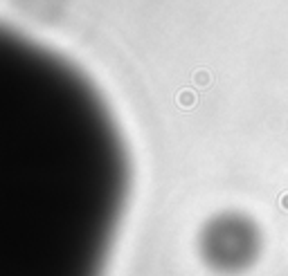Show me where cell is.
I'll return each instance as SVG.
<instances>
[{
  "instance_id": "obj_1",
  "label": "cell",
  "mask_w": 288,
  "mask_h": 276,
  "mask_svg": "<svg viewBox=\"0 0 288 276\" xmlns=\"http://www.w3.org/2000/svg\"><path fill=\"white\" fill-rule=\"evenodd\" d=\"M259 231L252 220L239 213H221L200 233V256L219 274L248 270L259 254Z\"/></svg>"
}]
</instances>
